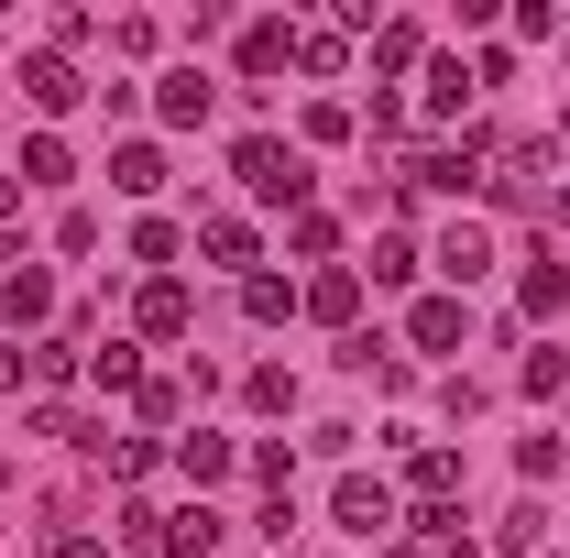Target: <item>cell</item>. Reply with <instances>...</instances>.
<instances>
[{"instance_id":"obj_27","label":"cell","mask_w":570,"mask_h":558,"mask_svg":"<svg viewBox=\"0 0 570 558\" xmlns=\"http://www.w3.org/2000/svg\"><path fill=\"white\" fill-rule=\"evenodd\" d=\"M132 406H142V427H176V417H187V395H176V383H132Z\"/></svg>"},{"instance_id":"obj_6","label":"cell","mask_w":570,"mask_h":558,"mask_svg":"<svg viewBox=\"0 0 570 558\" xmlns=\"http://www.w3.org/2000/svg\"><path fill=\"white\" fill-rule=\"evenodd\" d=\"M22 99H33V110H77L88 88H77V67H67V56H22Z\"/></svg>"},{"instance_id":"obj_29","label":"cell","mask_w":570,"mask_h":558,"mask_svg":"<svg viewBox=\"0 0 570 558\" xmlns=\"http://www.w3.org/2000/svg\"><path fill=\"white\" fill-rule=\"evenodd\" d=\"M11 383H33V350H0V395H11Z\"/></svg>"},{"instance_id":"obj_3","label":"cell","mask_w":570,"mask_h":558,"mask_svg":"<svg viewBox=\"0 0 570 558\" xmlns=\"http://www.w3.org/2000/svg\"><path fill=\"white\" fill-rule=\"evenodd\" d=\"M132 318H142V340H187V329H198V296H187L176 275H154V285H142V307H132Z\"/></svg>"},{"instance_id":"obj_22","label":"cell","mask_w":570,"mask_h":558,"mask_svg":"<svg viewBox=\"0 0 570 558\" xmlns=\"http://www.w3.org/2000/svg\"><path fill=\"white\" fill-rule=\"evenodd\" d=\"M242 406H253V417H285V406H296V383H285V361H264V372L242 383Z\"/></svg>"},{"instance_id":"obj_12","label":"cell","mask_w":570,"mask_h":558,"mask_svg":"<svg viewBox=\"0 0 570 558\" xmlns=\"http://www.w3.org/2000/svg\"><path fill=\"white\" fill-rule=\"evenodd\" d=\"M296 307H307L296 285H275V275H242V318H253V329H275V318H296Z\"/></svg>"},{"instance_id":"obj_23","label":"cell","mask_w":570,"mask_h":558,"mask_svg":"<svg viewBox=\"0 0 570 558\" xmlns=\"http://www.w3.org/2000/svg\"><path fill=\"white\" fill-rule=\"evenodd\" d=\"M472 99V77H461V56H428V110H461Z\"/></svg>"},{"instance_id":"obj_19","label":"cell","mask_w":570,"mask_h":558,"mask_svg":"<svg viewBox=\"0 0 570 558\" xmlns=\"http://www.w3.org/2000/svg\"><path fill=\"white\" fill-rule=\"evenodd\" d=\"M285 56H296V33H285V22H253V33H242V67H253V77H275Z\"/></svg>"},{"instance_id":"obj_18","label":"cell","mask_w":570,"mask_h":558,"mask_svg":"<svg viewBox=\"0 0 570 558\" xmlns=\"http://www.w3.org/2000/svg\"><path fill=\"white\" fill-rule=\"evenodd\" d=\"M88 383H99V395H132V383H142V361H132V340H110V350H88Z\"/></svg>"},{"instance_id":"obj_24","label":"cell","mask_w":570,"mask_h":558,"mask_svg":"<svg viewBox=\"0 0 570 558\" xmlns=\"http://www.w3.org/2000/svg\"><path fill=\"white\" fill-rule=\"evenodd\" d=\"M417 275V241H406V230H384V241H373V285H406Z\"/></svg>"},{"instance_id":"obj_2","label":"cell","mask_w":570,"mask_h":558,"mask_svg":"<svg viewBox=\"0 0 570 558\" xmlns=\"http://www.w3.org/2000/svg\"><path fill=\"white\" fill-rule=\"evenodd\" d=\"M330 515H341L352 537H373V548H395V492L373 482V471H341V492H330Z\"/></svg>"},{"instance_id":"obj_32","label":"cell","mask_w":570,"mask_h":558,"mask_svg":"<svg viewBox=\"0 0 570 558\" xmlns=\"http://www.w3.org/2000/svg\"><path fill=\"white\" fill-rule=\"evenodd\" d=\"M560 460H570V449H560Z\"/></svg>"},{"instance_id":"obj_1","label":"cell","mask_w":570,"mask_h":558,"mask_svg":"<svg viewBox=\"0 0 570 558\" xmlns=\"http://www.w3.org/2000/svg\"><path fill=\"white\" fill-rule=\"evenodd\" d=\"M230 176L264 198V209H307V153H285L275 132H253L242 153H230Z\"/></svg>"},{"instance_id":"obj_9","label":"cell","mask_w":570,"mask_h":558,"mask_svg":"<svg viewBox=\"0 0 570 558\" xmlns=\"http://www.w3.org/2000/svg\"><path fill=\"white\" fill-rule=\"evenodd\" d=\"M165 558H219V515H209V504L165 515Z\"/></svg>"},{"instance_id":"obj_20","label":"cell","mask_w":570,"mask_h":558,"mask_svg":"<svg viewBox=\"0 0 570 558\" xmlns=\"http://www.w3.org/2000/svg\"><path fill=\"white\" fill-rule=\"evenodd\" d=\"M560 307H570V275L538 252V263H527V318H560Z\"/></svg>"},{"instance_id":"obj_10","label":"cell","mask_w":570,"mask_h":558,"mask_svg":"<svg viewBox=\"0 0 570 558\" xmlns=\"http://www.w3.org/2000/svg\"><path fill=\"white\" fill-rule=\"evenodd\" d=\"M296 67H307V77H341V67H352V33H341V22H307V33H296Z\"/></svg>"},{"instance_id":"obj_30","label":"cell","mask_w":570,"mask_h":558,"mask_svg":"<svg viewBox=\"0 0 570 558\" xmlns=\"http://www.w3.org/2000/svg\"><path fill=\"white\" fill-rule=\"evenodd\" d=\"M45 558H110V548H99V537H56Z\"/></svg>"},{"instance_id":"obj_28","label":"cell","mask_w":570,"mask_h":558,"mask_svg":"<svg viewBox=\"0 0 570 558\" xmlns=\"http://www.w3.org/2000/svg\"><path fill=\"white\" fill-rule=\"evenodd\" d=\"M77 372V340H33V383H67Z\"/></svg>"},{"instance_id":"obj_4","label":"cell","mask_w":570,"mask_h":558,"mask_svg":"<svg viewBox=\"0 0 570 558\" xmlns=\"http://www.w3.org/2000/svg\"><path fill=\"white\" fill-rule=\"evenodd\" d=\"M428 263H439V275H450V285H472V275H494V230H483V219H461V230H450V241H439V252H428Z\"/></svg>"},{"instance_id":"obj_13","label":"cell","mask_w":570,"mask_h":558,"mask_svg":"<svg viewBox=\"0 0 570 558\" xmlns=\"http://www.w3.org/2000/svg\"><path fill=\"white\" fill-rule=\"evenodd\" d=\"M198 252H209V263H253V219L209 209V219H198Z\"/></svg>"},{"instance_id":"obj_7","label":"cell","mask_w":570,"mask_h":558,"mask_svg":"<svg viewBox=\"0 0 570 558\" xmlns=\"http://www.w3.org/2000/svg\"><path fill=\"white\" fill-rule=\"evenodd\" d=\"M230 460H242V449H230V438H209V427H198V438H176V471H187L198 492H209V482H230Z\"/></svg>"},{"instance_id":"obj_17","label":"cell","mask_w":570,"mask_h":558,"mask_svg":"<svg viewBox=\"0 0 570 558\" xmlns=\"http://www.w3.org/2000/svg\"><path fill=\"white\" fill-rule=\"evenodd\" d=\"M67 176H77V165H67V142H56V132L22 142V187H67Z\"/></svg>"},{"instance_id":"obj_25","label":"cell","mask_w":570,"mask_h":558,"mask_svg":"<svg viewBox=\"0 0 570 558\" xmlns=\"http://www.w3.org/2000/svg\"><path fill=\"white\" fill-rule=\"evenodd\" d=\"M538 537H549V515H538V504H515V515H504V526H494V548H515V558L538 548Z\"/></svg>"},{"instance_id":"obj_21","label":"cell","mask_w":570,"mask_h":558,"mask_svg":"<svg viewBox=\"0 0 570 558\" xmlns=\"http://www.w3.org/2000/svg\"><path fill=\"white\" fill-rule=\"evenodd\" d=\"M406 482H417V504H450V492H461V460H450V449H417Z\"/></svg>"},{"instance_id":"obj_26","label":"cell","mask_w":570,"mask_h":558,"mask_svg":"<svg viewBox=\"0 0 570 558\" xmlns=\"http://www.w3.org/2000/svg\"><path fill=\"white\" fill-rule=\"evenodd\" d=\"M99 460H110L121 482H142V471H154V438H99Z\"/></svg>"},{"instance_id":"obj_11","label":"cell","mask_w":570,"mask_h":558,"mask_svg":"<svg viewBox=\"0 0 570 558\" xmlns=\"http://www.w3.org/2000/svg\"><path fill=\"white\" fill-rule=\"evenodd\" d=\"M110 187H121V198H154V187H165V153H154V142H121V153H110Z\"/></svg>"},{"instance_id":"obj_15","label":"cell","mask_w":570,"mask_h":558,"mask_svg":"<svg viewBox=\"0 0 570 558\" xmlns=\"http://www.w3.org/2000/svg\"><path fill=\"white\" fill-rule=\"evenodd\" d=\"M45 307H56V285L33 275V263H22V275L0 285V318H22V329H45Z\"/></svg>"},{"instance_id":"obj_5","label":"cell","mask_w":570,"mask_h":558,"mask_svg":"<svg viewBox=\"0 0 570 558\" xmlns=\"http://www.w3.org/2000/svg\"><path fill=\"white\" fill-rule=\"evenodd\" d=\"M154 110H165V121L187 132V121H209V110H219V88H209L198 67H176V77H154Z\"/></svg>"},{"instance_id":"obj_31","label":"cell","mask_w":570,"mask_h":558,"mask_svg":"<svg viewBox=\"0 0 570 558\" xmlns=\"http://www.w3.org/2000/svg\"><path fill=\"white\" fill-rule=\"evenodd\" d=\"M560 219H570V187H560Z\"/></svg>"},{"instance_id":"obj_16","label":"cell","mask_w":570,"mask_h":558,"mask_svg":"<svg viewBox=\"0 0 570 558\" xmlns=\"http://www.w3.org/2000/svg\"><path fill=\"white\" fill-rule=\"evenodd\" d=\"M417 56H428V33H417V22H373V67H384V77H406Z\"/></svg>"},{"instance_id":"obj_14","label":"cell","mask_w":570,"mask_h":558,"mask_svg":"<svg viewBox=\"0 0 570 558\" xmlns=\"http://www.w3.org/2000/svg\"><path fill=\"white\" fill-rule=\"evenodd\" d=\"M406 340L417 350H461V296H428L417 318H406Z\"/></svg>"},{"instance_id":"obj_8","label":"cell","mask_w":570,"mask_h":558,"mask_svg":"<svg viewBox=\"0 0 570 558\" xmlns=\"http://www.w3.org/2000/svg\"><path fill=\"white\" fill-rule=\"evenodd\" d=\"M352 307H362V275H352V263H330V275L307 285V318H330V329H352Z\"/></svg>"}]
</instances>
